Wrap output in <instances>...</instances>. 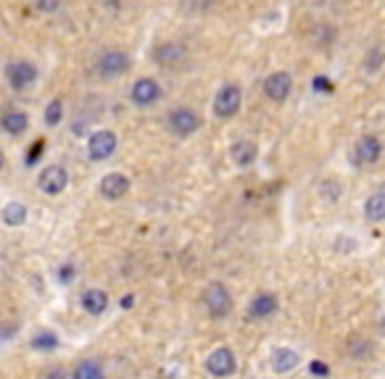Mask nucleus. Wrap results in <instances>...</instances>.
I'll use <instances>...</instances> for the list:
<instances>
[{
  "instance_id": "ddd939ff",
  "label": "nucleus",
  "mask_w": 385,
  "mask_h": 379,
  "mask_svg": "<svg viewBox=\"0 0 385 379\" xmlns=\"http://www.w3.org/2000/svg\"><path fill=\"white\" fill-rule=\"evenodd\" d=\"M229 158L232 164L241 166V169H248V166L259 158V145L253 140H238L229 145Z\"/></svg>"
},
{
  "instance_id": "4468645a",
  "label": "nucleus",
  "mask_w": 385,
  "mask_h": 379,
  "mask_svg": "<svg viewBox=\"0 0 385 379\" xmlns=\"http://www.w3.org/2000/svg\"><path fill=\"white\" fill-rule=\"evenodd\" d=\"M0 127L6 134H11V137H19V134H24L29 130V116H27L24 111H19V108H8V111H3V116H0Z\"/></svg>"
},
{
  "instance_id": "9b49d317",
  "label": "nucleus",
  "mask_w": 385,
  "mask_h": 379,
  "mask_svg": "<svg viewBox=\"0 0 385 379\" xmlns=\"http://www.w3.org/2000/svg\"><path fill=\"white\" fill-rule=\"evenodd\" d=\"M293 90V77L288 71H272L264 79V95L272 103H285Z\"/></svg>"
},
{
  "instance_id": "f3484780",
  "label": "nucleus",
  "mask_w": 385,
  "mask_h": 379,
  "mask_svg": "<svg viewBox=\"0 0 385 379\" xmlns=\"http://www.w3.org/2000/svg\"><path fill=\"white\" fill-rule=\"evenodd\" d=\"M364 219L372 224L385 222V190H377L364 201Z\"/></svg>"
},
{
  "instance_id": "7c9ffc66",
  "label": "nucleus",
  "mask_w": 385,
  "mask_h": 379,
  "mask_svg": "<svg viewBox=\"0 0 385 379\" xmlns=\"http://www.w3.org/2000/svg\"><path fill=\"white\" fill-rule=\"evenodd\" d=\"M3 166H6V155H3V150H0V171H3Z\"/></svg>"
},
{
  "instance_id": "6ab92c4d",
  "label": "nucleus",
  "mask_w": 385,
  "mask_h": 379,
  "mask_svg": "<svg viewBox=\"0 0 385 379\" xmlns=\"http://www.w3.org/2000/svg\"><path fill=\"white\" fill-rule=\"evenodd\" d=\"M296 364H299V353L290 348H277L272 353V369L277 374H288L290 369H296Z\"/></svg>"
},
{
  "instance_id": "c85d7f7f",
  "label": "nucleus",
  "mask_w": 385,
  "mask_h": 379,
  "mask_svg": "<svg viewBox=\"0 0 385 379\" xmlns=\"http://www.w3.org/2000/svg\"><path fill=\"white\" fill-rule=\"evenodd\" d=\"M312 374H319V377H327V366H325V364H319V361H314V364H312Z\"/></svg>"
},
{
  "instance_id": "9d476101",
  "label": "nucleus",
  "mask_w": 385,
  "mask_h": 379,
  "mask_svg": "<svg viewBox=\"0 0 385 379\" xmlns=\"http://www.w3.org/2000/svg\"><path fill=\"white\" fill-rule=\"evenodd\" d=\"M130 98H133V103L137 108L156 106L158 100H161V84H158L156 79H151V77H143V79H137V82L133 84Z\"/></svg>"
},
{
  "instance_id": "bb28decb",
  "label": "nucleus",
  "mask_w": 385,
  "mask_h": 379,
  "mask_svg": "<svg viewBox=\"0 0 385 379\" xmlns=\"http://www.w3.org/2000/svg\"><path fill=\"white\" fill-rule=\"evenodd\" d=\"M314 90H319V93H330L333 87H330V79L327 77H314Z\"/></svg>"
},
{
  "instance_id": "2f4dec72",
  "label": "nucleus",
  "mask_w": 385,
  "mask_h": 379,
  "mask_svg": "<svg viewBox=\"0 0 385 379\" xmlns=\"http://www.w3.org/2000/svg\"><path fill=\"white\" fill-rule=\"evenodd\" d=\"M380 332L385 334V316H383V321H380Z\"/></svg>"
},
{
  "instance_id": "aec40b11",
  "label": "nucleus",
  "mask_w": 385,
  "mask_h": 379,
  "mask_svg": "<svg viewBox=\"0 0 385 379\" xmlns=\"http://www.w3.org/2000/svg\"><path fill=\"white\" fill-rule=\"evenodd\" d=\"M0 216H3V222L8 226H22L27 222V206L19 201H11L3 206V211H0Z\"/></svg>"
},
{
  "instance_id": "a211bd4d",
  "label": "nucleus",
  "mask_w": 385,
  "mask_h": 379,
  "mask_svg": "<svg viewBox=\"0 0 385 379\" xmlns=\"http://www.w3.org/2000/svg\"><path fill=\"white\" fill-rule=\"evenodd\" d=\"M82 308L90 316H100L109 308V295L103 290H87L82 295Z\"/></svg>"
},
{
  "instance_id": "1a4fd4ad",
  "label": "nucleus",
  "mask_w": 385,
  "mask_h": 379,
  "mask_svg": "<svg viewBox=\"0 0 385 379\" xmlns=\"http://www.w3.org/2000/svg\"><path fill=\"white\" fill-rule=\"evenodd\" d=\"M37 187L43 190L45 195H61L63 190L69 187V171L63 166H45L37 177Z\"/></svg>"
},
{
  "instance_id": "4be33fe9",
  "label": "nucleus",
  "mask_w": 385,
  "mask_h": 379,
  "mask_svg": "<svg viewBox=\"0 0 385 379\" xmlns=\"http://www.w3.org/2000/svg\"><path fill=\"white\" fill-rule=\"evenodd\" d=\"M72 379H103V369L98 366L96 361H82L80 366L74 369Z\"/></svg>"
},
{
  "instance_id": "f257e3e1",
  "label": "nucleus",
  "mask_w": 385,
  "mask_h": 379,
  "mask_svg": "<svg viewBox=\"0 0 385 379\" xmlns=\"http://www.w3.org/2000/svg\"><path fill=\"white\" fill-rule=\"evenodd\" d=\"M243 106V90L235 82L222 84L214 95V116L222 118V121H229V118L238 116V111Z\"/></svg>"
},
{
  "instance_id": "b1692460",
  "label": "nucleus",
  "mask_w": 385,
  "mask_h": 379,
  "mask_svg": "<svg viewBox=\"0 0 385 379\" xmlns=\"http://www.w3.org/2000/svg\"><path fill=\"white\" fill-rule=\"evenodd\" d=\"M43 153H45V140L40 137V140H35L32 145H29V150H27V166H35L40 158H43Z\"/></svg>"
},
{
  "instance_id": "6e6552de",
  "label": "nucleus",
  "mask_w": 385,
  "mask_h": 379,
  "mask_svg": "<svg viewBox=\"0 0 385 379\" xmlns=\"http://www.w3.org/2000/svg\"><path fill=\"white\" fill-rule=\"evenodd\" d=\"M235 369H238V361H235V353L229 348H214L206 358V371L211 377L225 379L229 374H235Z\"/></svg>"
},
{
  "instance_id": "5701e85b",
  "label": "nucleus",
  "mask_w": 385,
  "mask_h": 379,
  "mask_svg": "<svg viewBox=\"0 0 385 379\" xmlns=\"http://www.w3.org/2000/svg\"><path fill=\"white\" fill-rule=\"evenodd\" d=\"M61 118H63V100L61 98H53L48 106H45V124L48 127H59Z\"/></svg>"
},
{
  "instance_id": "2eb2a0df",
  "label": "nucleus",
  "mask_w": 385,
  "mask_h": 379,
  "mask_svg": "<svg viewBox=\"0 0 385 379\" xmlns=\"http://www.w3.org/2000/svg\"><path fill=\"white\" fill-rule=\"evenodd\" d=\"M277 311V295L275 293H259L248 306V316L251 319H266Z\"/></svg>"
},
{
  "instance_id": "423d86ee",
  "label": "nucleus",
  "mask_w": 385,
  "mask_h": 379,
  "mask_svg": "<svg viewBox=\"0 0 385 379\" xmlns=\"http://www.w3.org/2000/svg\"><path fill=\"white\" fill-rule=\"evenodd\" d=\"M204 306L209 308V314L214 319H222L232 308V297H229V290L222 282H211L204 290Z\"/></svg>"
},
{
  "instance_id": "7ed1b4c3",
  "label": "nucleus",
  "mask_w": 385,
  "mask_h": 379,
  "mask_svg": "<svg viewBox=\"0 0 385 379\" xmlns=\"http://www.w3.org/2000/svg\"><path fill=\"white\" fill-rule=\"evenodd\" d=\"M169 130L172 134H177V137H190L195 132L201 130V116H198V111H192V108L182 106V108H174L172 114H169Z\"/></svg>"
},
{
  "instance_id": "dca6fc26",
  "label": "nucleus",
  "mask_w": 385,
  "mask_h": 379,
  "mask_svg": "<svg viewBox=\"0 0 385 379\" xmlns=\"http://www.w3.org/2000/svg\"><path fill=\"white\" fill-rule=\"evenodd\" d=\"M182 59H185V47L180 42H161L153 50V61L161 63V66H177Z\"/></svg>"
},
{
  "instance_id": "0eeeda50",
  "label": "nucleus",
  "mask_w": 385,
  "mask_h": 379,
  "mask_svg": "<svg viewBox=\"0 0 385 379\" xmlns=\"http://www.w3.org/2000/svg\"><path fill=\"white\" fill-rule=\"evenodd\" d=\"M380 155H383V142L377 134H361L356 145H354V164L356 166H372L380 161Z\"/></svg>"
},
{
  "instance_id": "f8f14e48",
  "label": "nucleus",
  "mask_w": 385,
  "mask_h": 379,
  "mask_svg": "<svg viewBox=\"0 0 385 379\" xmlns=\"http://www.w3.org/2000/svg\"><path fill=\"white\" fill-rule=\"evenodd\" d=\"M130 187H133V182H130V177H124L121 171H111V174H106V177L100 179V185H98L100 195H103L106 201H121V198L130 192Z\"/></svg>"
},
{
  "instance_id": "412c9836",
  "label": "nucleus",
  "mask_w": 385,
  "mask_h": 379,
  "mask_svg": "<svg viewBox=\"0 0 385 379\" xmlns=\"http://www.w3.org/2000/svg\"><path fill=\"white\" fill-rule=\"evenodd\" d=\"M383 63H385V50L380 45H372L367 53H364L361 69L367 71V74H377V71L383 69Z\"/></svg>"
},
{
  "instance_id": "a878e982",
  "label": "nucleus",
  "mask_w": 385,
  "mask_h": 379,
  "mask_svg": "<svg viewBox=\"0 0 385 379\" xmlns=\"http://www.w3.org/2000/svg\"><path fill=\"white\" fill-rule=\"evenodd\" d=\"M35 8L43 13H53L61 8V0H35Z\"/></svg>"
},
{
  "instance_id": "f03ea898",
  "label": "nucleus",
  "mask_w": 385,
  "mask_h": 379,
  "mask_svg": "<svg viewBox=\"0 0 385 379\" xmlns=\"http://www.w3.org/2000/svg\"><path fill=\"white\" fill-rule=\"evenodd\" d=\"M116 148H119V137H116V132H111V130L93 132L90 140H87V155H90V161H96V164L109 161L111 155L116 153Z\"/></svg>"
},
{
  "instance_id": "39448f33",
  "label": "nucleus",
  "mask_w": 385,
  "mask_h": 379,
  "mask_svg": "<svg viewBox=\"0 0 385 379\" xmlns=\"http://www.w3.org/2000/svg\"><path fill=\"white\" fill-rule=\"evenodd\" d=\"M37 77H40V71L32 61H11L8 66H6V79L11 84L13 90H27V87H32L37 82Z\"/></svg>"
},
{
  "instance_id": "cd10ccee",
  "label": "nucleus",
  "mask_w": 385,
  "mask_h": 379,
  "mask_svg": "<svg viewBox=\"0 0 385 379\" xmlns=\"http://www.w3.org/2000/svg\"><path fill=\"white\" fill-rule=\"evenodd\" d=\"M74 277V266H63V269H59V279H63V282H69Z\"/></svg>"
},
{
  "instance_id": "393cba45",
  "label": "nucleus",
  "mask_w": 385,
  "mask_h": 379,
  "mask_svg": "<svg viewBox=\"0 0 385 379\" xmlns=\"http://www.w3.org/2000/svg\"><path fill=\"white\" fill-rule=\"evenodd\" d=\"M35 348H56L59 340H56V334H50V332H43V334H37L35 340H32Z\"/></svg>"
},
{
  "instance_id": "c756f323",
  "label": "nucleus",
  "mask_w": 385,
  "mask_h": 379,
  "mask_svg": "<svg viewBox=\"0 0 385 379\" xmlns=\"http://www.w3.org/2000/svg\"><path fill=\"white\" fill-rule=\"evenodd\" d=\"M45 379H66V374H63V369H53V371H48Z\"/></svg>"
},
{
  "instance_id": "20e7f679",
  "label": "nucleus",
  "mask_w": 385,
  "mask_h": 379,
  "mask_svg": "<svg viewBox=\"0 0 385 379\" xmlns=\"http://www.w3.org/2000/svg\"><path fill=\"white\" fill-rule=\"evenodd\" d=\"M130 56L127 53H121V50H106L96 63V74L98 77H103V79H116L121 74H127L130 71Z\"/></svg>"
}]
</instances>
